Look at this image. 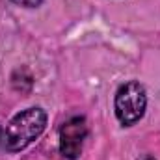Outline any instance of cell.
<instances>
[{
  "instance_id": "1",
  "label": "cell",
  "mask_w": 160,
  "mask_h": 160,
  "mask_svg": "<svg viewBox=\"0 0 160 160\" xmlns=\"http://www.w3.org/2000/svg\"><path fill=\"white\" fill-rule=\"evenodd\" d=\"M47 127V112L32 106L13 116L4 127V147L9 153H19L36 142Z\"/></svg>"
},
{
  "instance_id": "2",
  "label": "cell",
  "mask_w": 160,
  "mask_h": 160,
  "mask_svg": "<svg viewBox=\"0 0 160 160\" xmlns=\"http://www.w3.org/2000/svg\"><path fill=\"white\" fill-rule=\"evenodd\" d=\"M145 108H147V93L140 82L128 80L118 88L114 97V112L123 127L136 125L143 118Z\"/></svg>"
},
{
  "instance_id": "3",
  "label": "cell",
  "mask_w": 160,
  "mask_h": 160,
  "mask_svg": "<svg viewBox=\"0 0 160 160\" xmlns=\"http://www.w3.org/2000/svg\"><path fill=\"white\" fill-rule=\"evenodd\" d=\"M88 136V123L84 118H71L60 128V153L67 160H77L82 153Z\"/></svg>"
},
{
  "instance_id": "4",
  "label": "cell",
  "mask_w": 160,
  "mask_h": 160,
  "mask_svg": "<svg viewBox=\"0 0 160 160\" xmlns=\"http://www.w3.org/2000/svg\"><path fill=\"white\" fill-rule=\"evenodd\" d=\"M11 2L17 4V6H22V8H38L45 0H11Z\"/></svg>"
},
{
  "instance_id": "5",
  "label": "cell",
  "mask_w": 160,
  "mask_h": 160,
  "mask_svg": "<svg viewBox=\"0 0 160 160\" xmlns=\"http://www.w3.org/2000/svg\"><path fill=\"white\" fill-rule=\"evenodd\" d=\"M138 160H157V158H155V157H151V155H142Z\"/></svg>"
},
{
  "instance_id": "6",
  "label": "cell",
  "mask_w": 160,
  "mask_h": 160,
  "mask_svg": "<svg viewBox=\"0 0 160 160\" xmlns=\"http://www.w3.org/2000/svg\"><path fill=\"white\" fill-rule=\"evenodd\" d=\"M0 145H4V128L0 127Z\"/></svg>"
}]
</instances>
